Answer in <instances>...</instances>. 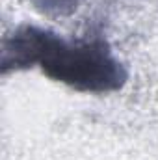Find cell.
<instances>
[{"label": "cell", "mask_w": 158, "mask_h": 160, "mask_svg": "<svg viewBox=\"0 0 158 160\" xmlns=\"http://www.w3.org/2000/svg\"><path fill=\"white\" fill-rule=\"evenodd\" d=\"M9 56L15 65L37 63L47 77L78 91H112L126 78L123 65L104 41H67L34 26L15 32L6 48V58Z\"/></svg>", "instance_id": "cell-1"}]
</instances>
